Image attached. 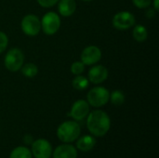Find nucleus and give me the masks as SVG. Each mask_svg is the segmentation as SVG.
<instances>
[{
	"label": "nucleus",
	"mask_w": 159,
	"mask_h": 158,
	"mask_svg": "<svg viewBox=\"0 0 159 158\" xmlns=\"http://www.w3.org/2000/svg\"><path fill=\"white\" fill-rule=\"evenodd\" d=\"M89 81L87 77H85L84 75H75V77L73 79L72 81V86L76 90H84L86 88H88L89 87Z\"/></svg>",
	"instance_id": "16"
},
{
	"label": "nucleus",
	"mask_w": 159,
	"mask_h": 158,
	"mask_svg": "<svg viewBox=\"0 0 159 158\" xmlns=\"http://www.w3.org/2000/svg\"><path fill=\"white\" fill-rule=\"evenodd\" d=\"M20 70H21L22 74L28 78H33V77L36 76L38 74V67L34 63H32V62L23 64L22 67L20 68Z\"/></svg>",
	"instance_id": "17"
},
{
	"label": "nucleus",
	"mask_w": 159,
	"mask_h": 158,
	"mask_svg": "<svg viewBox=\"0 0 159 158\" xmlns=\"http://www.w3.org/2000/svg\"><path fill=\"white\" fill-rule=\"evenodd\" d=\"M82 1H85V2H90V1H93V0H82Z\"/></svg>",
	"instance_id": "27"
},
{
	"label": "nucleus",
	"mask_w": 159,
	"mask_h": 158,
	"mask_svg": "<svg viewBox=\"0 0 159 158\" xmlns=\"http://www.w3.org/2000/svg\"><path fill=\"white\" fill-rule=\"evenodd\" d=\"M153 2V7L157 10V11H158L159 9V0H153L152 1Z\"/></svg>",
	"instance_id": "26"
},
{
	"label": "nucleus",
	"mask_w": 159,
	"mask_h": 158,
	"mask_svg": "<svg viewBox=\"0 0 159 158\" xmlns=\"http://www.w3.org/2000/svg\"><path fill=\"white\" fill-rule=\"evenodd\" d=\"M81 132L80 126L75 121H66L61 124L57 129V136L60 141L69 143L78 139Z\"/></svg>",
	"instance_id": "2"
},
{
	"label": "nucleus",
	"mask_w": 159,
	"mask_h": 158,
	"mask_svg": "<svg viewBox=\"0 0 159 158\" xmlns=\"http://www.w3.org/2000/svg\"><path fill=\"white\" fill-rule=\"evenodd\" d=\"M7 44H8L7 35L4 32L0 31V54L5 51V49L7 47Z\"/></svg>",
	"instance_id": "22"
},
{
	"label": "nucleus",
	"mask_w": 159,
	"mask_h": 158,
	"mask_svg": "<svg viewBox=\"0 0 159 158\" xmlns=\"http://www.w3.org/2000/svg\"><path fill=\"white\" fill-rule=\"evenodd\" d=\"M5 67L10 72H18L20 70L22 65L24 64V54L23 52L18 48L14 47L7 51L4 59Z\"/></svg>",
	"instance_id": "4"
},
{
	"label": "nucleus",
	"mask_w": 159,
	"mask_h": 158,
	"mask_svg": "<svg viewBox=\"0 0 159 158\" xmlns=\"http://www.w3.org/2000/svg\"><path fill=\"white\" fill-rule=\"evenodd\" d=\"M87 98V102L90 106L99 108L104 106L109 102L110 92L103 87H95L89 91Z\"/></svg>",
	"instance_id": "3"
},
{
	"label": "nucleus",
	"mask_w": 159,
	"mask_h": 158,
	"mask_svg": "<svg viewBox=\"0 0 159 158\" xmlns=\"http://www.w3.org/2000/svg\"><path fill=\"white\" fill-rule=\"evenodd\" d=\"M134 6L140 9H144L147 8L151 6L152 0H132Z\"/></svg>",
	"instance_id": "21"
},
{
	"label": "nucleus",
	"mask_w": 159,
	"mask_h": 158,
	"mask_svg": "<svg viewBox=\"0 0 159 158\" xmlns=\"http://www.w3.org/2000/svg\"><path fill=\"white\" fill-rule=\"evenodd\" d=\"M9 158H32V153L27 147L20 146L11 152Z\"/></svg>",
	"instance_id": "18"
},
{
	"label": "nucleus",
	"mask_w": 159,
	"mask_h": 158,
	"mask_svg": "<svg viewBox=\"0 0 159 158\" xmlns=\"http://www.w3.org/2000/svg\"><path fill=\"white\" fill-rule=\"evenodd\" d=\"M58 9L62 17H70L76 10V2L75 0H59Z\"/></svg>",
	"instance_id": "13"
},
{
	"label": "nucleus",
	"mask_w": 159,
	"mask_h": 158,
	"mask_svg": "<svg viewBox=\"0 0 159 158\" xmlns=\"http://www.w3.org/2000/svg\"><path fill=\"white\" fill-rule=\"evenodd\" d=\"M77 152L75 147L70 144H61L59 145L54 153L53 158H76Z\"/></svg>",
	"instance_id": "12"
},
{
	"label": "nucleus",
	"mask_w": 159,
	"mask_h": 158,
	"mask_svg": "<svg viewBox=\"0 0 159 158\" xmlns=\"http://www.w3.org/2000/svg\"><path fill=\"white\" fill-rule=\"evenodd\" d=\"M20 27L26 35L35 36L41 31V20L36 15L28 14L21 20Z\"/></svg>",
	"instance_id": "6"
},
{
	"label": "nucleus",
	"mask_w": 159,
	"mask_h": 158,
	"mask_svg": "<svg viewBox=\"0 0 159 158\" xmlns=\"http://www.w3.org/2000/svg\"><path fill=\"white\" fill-rule=\"evenodd\" d=\"M133 38L138 42H143L148 37V32L146 27H144L142 24H138L134 27L133 33H132Z\"/></svg>",
	"instance_id": "15"
},
{
	"label": "nucleus",
	"mask_w": 159,
	"mask_h": 158,
	"mask_svg": "<svg viewBox=\"0 0 159 158\" xmlns=\"http://www.w3.org/2000/svg\"><path fill=\"white\" fill-rule=\"evenodd\" d=\"M32 153L35 158H50L52 154L51 144L45 139H38L33 142Z\"/></svg>",
	"instance_id": "8"
},
{
	"label": "nucleus",
	"mask_w": 159,
	"mask_h": 158,
	"mask_svg": "<svg viewBox=\"0 0 159 158\" xmlns=\"http://www.w3.org/2000/svg\"><path fill=\"white\" fill-rule=\"evenodd\" d=\"M95 144H96V140L94 139V137L86 135V136L81 137L77 141L76 147L82 152H89L94 148Z\"/></svg>",
	"instance_id": "14"
},
{
	"label": "nucleus",
	"mask_w": 159,
	"mask_h": 158,
	"mask_svg": "<svg viewBox=\"0 0 159 158\" xmlns=\"http://www.w3.org/2000/svg\"><path fill=\"white\" fill-rule=\"evenodd\" d=\"M85 64L80 61H75L73 62V64L71 65V72L73 74L75 75H79V74H82L83 72L85 71Z\"/></svg>",
	"instance_id": "20"
},
{
	"label": "nucleus",
	"mask_w": 159,
	"mask_h": 158,
	"mask_svg": "<svg viewBox=\"0 0 159 158\" xmlns=\"http://www.w3.org/2000/svg\"><path fill=\"white\" fill-rule=\"evenodd\" d=\"M102 59V50L97 46H89L81 53V61L85 65H94Z\"/></svg>",
	"instance_id": "9"
},
{
	"label": "nucleus",
	"mask_w": 159,
	"mask_h": 158,
	"mask_svg": "<svg viewBox=\"0 0 159 158\" xmlns=\"http://www.w3.org/2000/svg\"><path fill=\"white\" fill-rule=\"evenodd\" d=\"M36 1L43 7H51L59 2V0H36Z\"/></svg>",
	"instance_id": "23"
},
{
	"label": "nucleus",
	"mask_w": 159,
	"mask_h": 158,
	"mask_svg": "<svg viewBox=\"0 0 159 158\" xmlns=\"http://www.w3.org/2000/svg\"><path fill=\"white\" fill-rule=\"evenodd\" d=\"M87 127L89 131L93 136L102 137L109 131L111 127V120L105 112L95 110L88 115Z\"/></svg>",
	"instance_id": "1"
},
{
	"label": "nucleus",
	"mask_w": 159,
	"mask_h": 158,
	"mask_svg": "<svg viewBox=\"0 0 159 158\" xmlns=\"http://www.w3.org/2000/svg\"><path fill=\"white\" fill-rule=\"evenodd\" d=\"M23 142H24V143L25 144H27V145H31L32 143H33V137L31 136V135H29V134H27V135H25L24 137H23Z\"/></svg>",
	"instance_id": "25"
},
{
	"label": "nucleus",
	"mask_w": 159,
	"mask_h": 158,
	"mask_svg": "<svg viewBox=\"0 0 159 158\" xmlns=\"http://www.w3.org/2000/svg\"><path fill=\"white\" fill-rule=\"evenodd\" d=\"M146 9V11H145V15H146V17L148 18V19H153V18H155L156 17V15H157V10L154 8V7H147V8H145Z\"/></svg>",
	"instance_id": "24"
},
{
	"label": "nucleus",
	"mask_w": 159,
	"mask_h": 158,
	"mask_svg": "<svg viewBox=\"0 0 159 158\" xmlns=\"http://www.w3.org/2000/svg\"><path fill=\"white\" fill-rule=\"evenodd\" d=\"M112 102V104L116 105V106H120L122 104H124L125 102V94L123 91L117 89V90H115L113 91L111 94H110V99H109Z\"/></svg>",
	"instance_id": "19"
},
{
	"label": "nucleus",
	"mask_w": 159,
	"mask_h": 158,
	"mask_svg": "<svg viewBox=\"0 0 159 158\" xmlns=\"http://www.w3.org/2000/svg\"><path fill=\"white\" fill-rule=\"evenodd\" d=\"M108 70L103 65H95L89 71V81L92 84L99 85L108 78Z\"/></svg>",
	"instance_id": "11"
},
{
	"label": "nucleus",
	"mask_w": 159,
	"mask_h": 158,
	"mask_svg": "<svg viewBox=\"0 0 159 158\" xmlns=\"http://www.w3.org/2000/svg\"><path fill=\"white\" fill-rule=\"evenodd\" d=\"M89 114V104L88 103V102L85 100H78L73 104L69 115L75 120L80 121L86 118Z\"/></svg>",
	"instance_id": "10"
},
{
	"label": "nucleus",
	"mask_w": 159,
	"mask_h": 158,
	"mask_svg": "<svg viewBox=\"0 0 159 158\" xmlns=\"http://www.w3.org/2000/svg\"><path fill=\"white\" fill-rule=\"evenodd\" d=\"M40 20L41 30L48 35L55 34L61 28V18L56 12H47Z\"/></svg>",
	"instance_id": "5"
},
{
	"label": "nucleus",
	"mask_w": 159,
	"mask_h": 158,
	"mask_svg": "<svg viewBox=\"0 0 159 158\" xmlns=\"http://www.w3.org/2000/svg\"><path fill=\"white\" fill-rule=\"evenodd\" d=\"M136 19L134 15L129 11H121L116 13L112 20L113 26L120 31L128 30L135 25Z\"/></svg>",
	"instance_id": "7"
}]
</instances>
